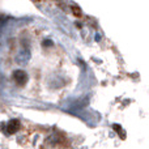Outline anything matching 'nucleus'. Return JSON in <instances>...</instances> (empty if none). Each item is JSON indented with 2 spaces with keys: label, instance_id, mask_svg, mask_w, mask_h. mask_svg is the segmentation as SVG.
<instances>
[{
  "label": "nucleus",
  "instance_id": "2",
  "mask_svg": "<svg viewBox=\"0 0 149 149\" xmlns=\"http://www.w3.org/2000/svg\"><path fill=\"white\" fill-rule=\"evenodd\" d=\"M31 58V52L29 49H22L20 52L17 54V56H16V63L20 65H25L28 64V62L30 60Z\"/></svg>",
  "mask_w": 149,
  "mask_h": 149
},
{
  "label": "nucleus",
  "instance_id": "5",
  "mask_svg": "<svg viewBox=\"0 0 149 149\" xmlns=\"http://www.w3.org/2000/svg\"><path fill=\"white\" fill-rule=\"evenodd\" d=\"M43 46H52L51 41H43Z\"/></svg>",
  "mask_w": 149,
  "mask_h": 149
},
{
  "label": "nucleus",
  "instance_id": "1",
  "mask_svg": "<svg viewBox=\"0 0 149 149\" xmlns=\"http://www.w3.org/2000/svg\"><path fill=\"white\" fill-rule=\"evenodd\" d=\"M12 80L16 82V85L24 86L29 80V74L22 70H16V71H13V73H12Z\"/></svg>",
  "mask_w": 149,
  "mask_h": 149
},
{
  "label": "nucleus",
  "instance_id": "3",
  "mask_svg": "<svg viewBox=\"0 0 149 149\" xmlns=\"http://www.w3.org/2000/svg\"><path fill=\"white\" fill-rule=\"evenodd\" d=\"M20 122L17 120V119H12V120H9L8 122V124H7V132H8V135H13V134H16V132L20 130Z\"/></svg>",
  "mask_w": 149,
  "mask_h": 149
},
{
  "label": "nucleus",
  "instance_id": "4",
  "mask_svg": "<svg viewBox=\"0 0 149 149\" xmlns=\"http://www.w3.org/2000/svg\"><path fill=\"white\" fill-rule=\"evenodd\" d=\"M73 12H74V15H81V9H80L79 7H73Z\"/></svg>",
  "mask_w": 149,
  "mask_h": 149
}]
</instances>
